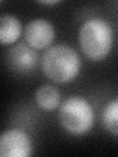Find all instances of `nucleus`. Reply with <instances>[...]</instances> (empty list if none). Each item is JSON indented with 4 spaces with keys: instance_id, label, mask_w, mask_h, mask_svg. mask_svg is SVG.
Masks as SVG:
<instances>
[{
    "instance_id": "1",
    "label": "nucleus",
    "mask_w": 118,
    "mask_h": 157,
    "mask_svg": "<svg viewBox=\"0 0 118 157\" xmlns=\"http://www.w3.org/2000/svg\"><path fill=\"white\" fill-rule=\"evenodd\" d=\"M41 69L52 82L65 83L77 77L81 69V61L73 48L65 44H58L44 52Z\"/></svg>"
},
{
    "instance_id": "2",
    "label": "nucleus",
    "mask_w": 118,
    "mask_h": 157,
    "mask_svg": "<svg viewBox=\"0 0 118 157\" xmlns=\"http://www.w3.org/2000/svg\"><path fill=\"white\" fill-rule=\"evenodd\" d=\"M79 40L84 54L92 61H100L109 53L113 32L104 20L91 19L83 25L79 33Z\"/></svg>"
},
{
    "instance_id": "3",
    "label": "nucleus",
    "mask_w": 118,
    "mask_h": 157,
    "mask_svg": "<svg viewBox=\"0 0 118 157\" xmlns=\"http://www.w3.org/2000/svg\"><path fill=\"white\" fill-rule=\"evenodd\" d=\"M59 121L69 134L74 136L85 135L92 127V108L85 98L69 97L59 108Z\"/></svg>"
},
{
    "instance_id": "4",
    "label": "nucleus",
    "mask_w": 118,
    "mask_h": 157,
    "mask_svg": "<svg viewBox=\"0 0 118 157\" xmlns=\"http://www.w3.org/2000/svg\"><path fill=\"white\" fill-rule=\"evenodd\" d=\"M32 154V144L25 132L12 129L4 132L0 137L1 157H28Z\"/></svg>"
},
{
    "instance_id": "5",
    "label": "nucleus",
    "mask_w": 118,
    "mask_h": 157,
    "mask_svg": "<svg viewBox=\"0 0 118 157\" xmlns=\"http://www.w3.org/2000/svg\"><path fill=\"white\" fill-rule=\"evenodd\" d=\"M25 37L30 46L36 49H42L52 42L54 29L51 24L46 20L36 19L27 25Z\"/></svg>"
},
{
    "instance_id": "6",
    "label": "nucleus",
    "mask_w": 118,
    "mask_h": 157,
    "mask_svg": "<svg viewBox=\"0 0 118 157\" xmlns=\"http://www.w3.org/2000/svg\"><path fill=\"white\" fill-rule=\"evenodd\" d=\"M9 63L13 70L19 73H29L37 65V54L34 49L25 43H19L9 52Z\"/></svg>"
},
{
    "instance_id": "7",
    "label": "nucleus",
    "mask_w": 118,
    "mask_h": 157,
    "mask_svg": "<svg viewBox=\"0 0 118 157\" xmlns=\"http://www.w3.org/2000/svg\"><path fill=\"white\" fill-rule=\"evenodd\" d=\"M21 34V24L12 15H2L0 18V41L2 44L13 43Z\"/></svg>"
},
{
    "instance_id": "8",
    "label": "nucleus",
    "mask_w": 118,
    "mask_h": 157,
    "mask_svg": "<svg viewBox=\"0 0 118 157\" xmlns=\"http://www.w3.org/2000/svg\"><path fill=\"white\" fill-rule=\"evenodd\" d=\"M36 101L41 109L51 111L59 105L60 94L55 87L49 85H44L37 90Z\"/></svg>"
},
{
    "instance_id": "9",
    "label": "nucleus",
    "mask_w": 118,
    "mask_h": 157,
    "mask_svg": "<svg viewBox=\"0 0 118 157\" xmlns=\"http://www.w3.org/2000/svg\"><path fill=\"white\" fill-rule=\"evenodd\" d=\"M102 122L110 134L118 136V98L111 100L102 113Z\"/></svg>"
},
{
    "instance_id": "10",
    "label": "nucleus",
    "mask_w": 118,
    "mask_h": 157,
    "mask_svg": "<svg viewBox=\"0 0 118 157\" xmlns=\"http://www.w3.org/2000/svg\"><path fill=\"white\" fill-rule=\"evenodd\" d=\"M39 3L44 4V5H54V4H57L59 3L58 0H47V1H39Z\"/></svg>"
}]
</instances>
